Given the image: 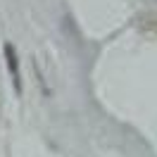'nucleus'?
Segmentation results:
<instances>
[{"label": "nucleus", "instance_id": "obj_1", "mask_svg": "<svg viewBox=\"0 0 157 157\" xmlns=\"http://www.w3.org/2000/svg\"><path fill=\"white\" fill-rule=\"evenodd\" d=\"M2 52H5V59H7V69H10V74H12L14 88L21 90V71H19V57H17V50H14L12 43H5Z\"/></svg>", "mask_w": 157, "mask_h": 157}]
</instances>
